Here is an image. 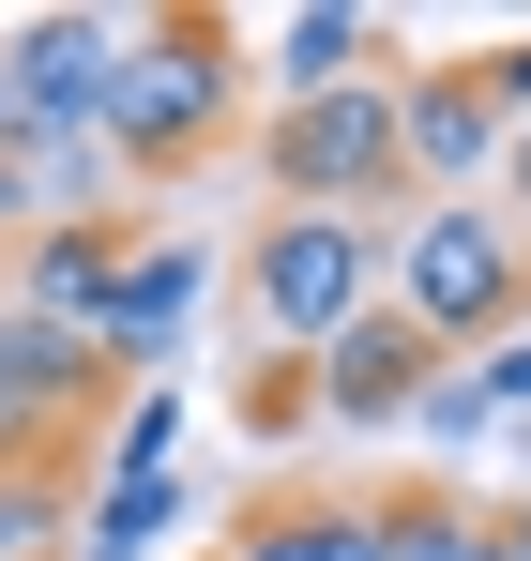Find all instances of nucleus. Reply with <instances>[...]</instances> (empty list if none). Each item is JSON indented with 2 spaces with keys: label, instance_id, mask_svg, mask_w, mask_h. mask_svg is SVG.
I'll return each mask as SVG.
<instances>
[{
  "label": "nucleus",
  "instance_id": "nucleus-19",
  "mask_svg": "<svg viewBox=\"0 0 531 561\" xmlns=\"http://www.w3.org/2000/svg\"><path fill=\"white\" fill-rule=\"evenodd\" d=\"M486 394H501V410H531V334H501V350H486Z\"/></svg>",
  "mask_w": 531,
  "mask_h": 561
},
{
  "label": "nucleus",
  "instance_id": "nucleus-14",
  "mask_svg": "<svg viewBox=\"0 0 531 561\" xmlns=\"http://www.w3.org/2000/svg\"><path fill=\"white\" fill-rule=\"evenodd\" d=\"M364 61H380V15H350V0H319V15H289V31H273V92H289V106L364 92Z\"/></svg>",
  "mask_w": 531,
  "mask_h": 561
},
{
  "label": "nucleus",
  "instance_id": "nucleus-10",
  "mask_svg": "<svg viewBox=\"0 0 531 561\" xmlns=\"http://www.w3.org/2000/svg\"><path fill=\"white\" fill-rule=\"evenodd\" d=\"M122 274H137V243L91 213V228L15 243V288H0V304H31V319H61V334H91V350H106V304H122Z\"/></svg>",
  "mask_w": 531,
  "mask_h": 561
},
{
  "label": "nucleus",
  "instance_id": "nucleus-17",
  "mask_svg": "<svg viewBox=\"0 0 531 561\" xmlns=\"http://www.w3.org/2000/svg\"><path fill=\"white\" fill-rule=\"evenodd\" d=\"M61 547V470H0V561Z\"/></svg>",
  "mask_w": 531,
  "mask_h": 561
},
{
  "label": "nucleus",
  "instance_id": "nucleus-7",
  "mask_svg": "<svg viewBox=\"0 0 531 561\" xmlns=\"http://www.w3.org/2000/svg\"><path fill=\"white\" fill-rule=\"evenodd\" d=\"M122 15H15L0 31V122H106Z\"/></svg>",
  "mask_w": 531,
  "mask_h": 561
},
{
  "label": "nucleus",
  "instance_id": "nucleus-12",
  "mask_svg": "<svg viewBox=\"0 0 531 561\" xmlns=\"http://www.w3.org/2000/svg\"><path fill=\"white\" fill-rule=\"evenodd\" d=\"M197 304H213V243H137V274L106 304V365H168Z\"/></svg>",
  "mask_w": 531,
  "mask_h": 561
},
{
  "label": "nucleus",
  "instance_id": "nucleus-23",
  "mask_svg": "<svg viewBox=\"0 0 531 561\" xmlns=\"http://www.w3.org/2000/svg\"><path fill=\"white\" fill-rule=\"evenodd\" d=\"M61 561H122V547H61Z\"/></svg>",
  "mask_w": 531,
  "mask_h": 561
},
{
  "label": "nucleus",
  "instance_id": "nucleus-2",
  "mask_svg": "<svg viewBox=\"0 0 531 561\" xmlns=\"http://www.w3.org/2000/svg\"><path fill=\"white\" fill-rule=\"evenodd\" d=\"M395 319H410L426 350H471V365H486V350L531 319V228L517 213H471V197H455V213H410V243H395Z\"/></svg>",
  "mask_w": 531,
  "mask_h": 561
},
{
  "label": "nucleus",
  "instance_id": "nucleus-3",
  "mask_svg": "<svg viewBox=\"0 0 531 561\" xmlns=\"http://www.w3.org/2000/svg\"><path fill=\"white\" fill-rule=\"evenodd\" d=\"M244 304H259L273 365H319L335 334H364V319H380V243H364V213H259Z\"/></svg>",
  "mask_w": 531,
  "mask_h": 561
},
{
  "label": "nucleus",
  "instance_id": "nucleus-15",
  "mask_svg": "<svg viewBox=\"0 0 531 561\" xmlns=\"http://www.w3.org/2000/svg\"><path fill=\"white\" fill-rule=\"evenodd\" d=\"M182 456V394H122V425H106V485H168Z\"/></svg>",
  "mask_w": 531,
  "mask_h": 561
},
{
  "label": "nucleus",
  "instance_id": "nucleus-8",
  "mask_svg": "<svg viewBox=\"0 0 531 561\" xmlns=\"http://www.w3.org/2000/svg\"><path fill=\"white\" fill-rule=\"evenodd\" d=\"M395 137H410V197L441 213V183H486L517 152V122L486 106V61H441V77H395Z\"/></svg>",
  "mask_w": 531,
  "mask_h": 561
},
{
  "label": "nucleus",
  "instance_id": "nucleus-16",
  "mask_svg": "<svg viewBox=\"0 0 531 561\" xmlns=\"http://www.w3.org/2000/svg\"><path fill=\"white\" fill-rule=\"evenodd\" d=\"M410 425H426V440H455V456H471V440H486V425H501V394H486V365H441V379H426V410H410Z\"/></svg>",
  "mask_w": 531,
  "mask_h": 561
},
{
  "label": "nucleus",
  "instance_id": "nucleus-9",
  "mask_svg": "<svg viewBox=\"0 0 531 561\" xmlns=\"http://www.w3.org/2000/svg\"><path fill=\"white\" fill-rule=\"evenodd\" d=\"M228 561H380V485H259L228 516Z\"/></svg>",
  "mask_w": 531,
  "mask_h": 561
},
{
  "label": "nucleus",
  "instance_id": "nucleus-20",
  "mask_svg": "<svg viewBox=\"0 0 531 561\" xmlns=\"http://www.w3.org/2000/svg\"><path fill=\"white\" fill-rule=\"evenodd\" d=\"M486 106H501V122H531V46H501V61H486Z\"/></svg>",
  "mask_w": 531,
  "mask_h": 561
},
{
  "label": "nucleus",
  "instance_id": "nucleus-6",
  "mask_svg": "<svg viewBox=\"0 0 531 561\" xmlns=\"http://www.w3.org/2000/svg\"><path fill=\"white\" fill-rule=\"evenodd\" d=\"M137 183L122 152H106V122H0V228H91L106 197Z\"/></svg>",
  "mask_w": 531,
  "mask_h": 561
},
{
  "label": "nucleus",
  "instance_id": "nucleus-24",
  "mask_svg": "<svg viewBox=\"0 0 531 561\" xmlns=\"http://www.w3.org/2000/svg\"><path fill=\"white\" fill-rule=\"evenodd\" d=\"M501 561H517V547H501Z\"/></svg>",
  "mask_w": 531,
  "mask_h": 561
},
{
  "label": "nucleus",
  "instance_id": "nucleus-22",
  "mask_svg": "<svg viewBox=\"0 0 531 561\" xmlns=\"http://www.w3.org/2000/svg\"><path fill=\"white\" fill-rule=\"evenodd\" d=\"M501 547H517V561H531V501H517V516H501Z\"/></svg>",
  "mask_w": 531,
  "mask_h": 561
},
{
  "label": "nucleus",
  "instance_id": "nucleus-18",
  "mask_svg": "<svg viewBox=\"0 0 531 561\" xmlns=\"http://www.w3.org/2000/svg\"><path fill=\"white\" fill-rule=\"evenodd\" d=\"M168 516H182V485H91V547H122V561L152 547Z\"/></svg>",
  "mask_w": 531,
  "mask_h": 561
},
{
  "label": "nucleus",
  "instance_id": "nucleus-5",
  "mask_svg": "<svg viewBox=\"0 0 531 561\" xmlns=\"http://www.w3.org/2000/svg\"><path fill=\"white\" fill-rule=\"evenodd\" d=\"M77 425H122V365L91 334H61V319L0 304V440H15V470H61Z\"/></svg>",
  "mask_w": 531,
  "mask_h": 561
},
{
  "label": "nucleus",
  "instance_id": "nucleus-21",
  "mask_svg": "<svg viewBox=\"0 0 531 561\" xmlns=\"http://www.w3.org/2000/svg\"><path fill=\"white\" fill-rule=\"evenodd\" d=\"M501 183H517V213H531V122H517V152H501Z\"/></svg>",
  "mask_w": 531,
  "mask_h": 561
},
{
  "label": "nucleus",
  "instance_id": "nucleus-4",
  "mask_svg": "<svg viewBox=\"0 0 531 561\" xmlns=\"http://www.w3.org/2000/svg\"><path fill=\"white\" fill-rule=\"evenodd\" d=\"M259 183H273V213H380V197H410L395 77H364V92H319V106H273Z\"/></svg>",
  "mask_w": 531,
  "mask_h": 561
},
{
  "label": "nucleus",
  "instance_id": "nucleus-11",
  "mask_svg": "<svg viewBox=\"0 0 531 561\" xmlns=\"http://www.w3.org/2000/svg\"><path fill=\"white\" fill-rule=\"evenodd\" d=\"M426 379H441V350L380 304L364 334H335V350H319V425H410V410H426Z\"/></svg>",
  "mask_w": 531,
  "mask_h": 561
},
{
  "label": "nucleus",
  "instance_id": "nucleus-13",
  "mask_svg": "<svg viewBox=\"0 0 531 561\" xmlns=\"http://www.w3.org/2000/svg\"><path fill=\"white\" fill-rule=\"evenodd\" d=\"M380 561H501V516L441 470H410V485H380Z\"/></svg>",
  "mask_w": 531,
  "mask_h": 561
},
{
  "label": "nucleus",
  "instance_id": "nucleus-1",
  "mask_svg": "<svg viewBox=\"0 0 531 561\" xmlns=\"http://www.w3.org/2000/svg\"><path fill=\"white\" fill-rule=\"evenodd\" d=\"M244 106V31L213 0H168V15H122V77H106V152L152 183V168H197Z\"/></svg>",
  "mask_w": 531,
  "mask_h": 561
}]
</instances>
